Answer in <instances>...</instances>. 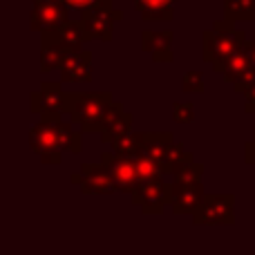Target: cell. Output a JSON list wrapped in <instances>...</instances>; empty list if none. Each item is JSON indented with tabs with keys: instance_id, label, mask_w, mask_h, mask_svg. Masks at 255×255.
Instances as JSON below:
<instances>
[{
	"instance_id": "6da1fadb",
	"label": "cell",
	"mask_w": 255,
	"mask_h": 255,
	"mask_svg": "<svg viewBox=\"0 0 255 255\" xmlns=\"http://www.w3.org/2000/svg\"><path fill=\"white\" fill-rule=\"evenodd\" d=\"M124 112V106L110 92H65V115L85 134H101V130Z\"/></svg>"
},
{
	"instance_id": "7a4b0ae2",
	"label": "cell",
	"mask_w": 255,
	"mask_h": 255,
	"mask_svg": "<svg viewBox=\"0 0 255 255\" xmlns=\"http://www.w3.org/2000/svg\"><path fill=\"white\" fill-rule=\"evenodd\" d=\"M247 43V34L238 29L233 20H215L211 29L202 34V61L213 65V72H220V67Z\"/></svg>"
},
{
	"instance_id": "3957f363",
	"label": "cell",
	"mask_w": 255,
	"mask_h": 255,
	"mask_svg": "<svg viewBox=\"0 0 255 255\" xmlns=\"http://www.w3.org/2000/svg\"><path fill=\"white\" fill-rule=\"evenodd\" d=\"M195 226H233L235 224V195L213 193L204 195L199 208L193 213Z\"/></svg>"
},
{
	"instance_id": "277c9868",
	"label": "cell",
	"mask_w": 255,
	"mask_h": 255,
	"mask_svg": "<svg viewBox=\"0 0 255 255\" xmlns=\"http://www.w3.org/2000/svg\"><path fill=\"white\" fill-rule=\"evenodd\" d=\"M63 81H43L36 92L29 97V110L38 115L43 121L58 124L65 115V92H63Z\"/></svg>"
},
{
	"instance_id": "5b68a950",
	"label": "cell",
	"mask_w": 255,
	"mask_h": 255,
	"mask_svg": "<svg viewBox=\"0 0 255 255\" xmlns=\"http://www.w3.org/2000/svg\"><path fill=\"white\" fill-rule=\"evenodd\" d=\"M130 197H132V204L139 206L145 215H161L163 208L168 204H172L175 193H172V184H166L163 175H159L154 179L139 184Z\"/></svg>"
},
{
	"instance_id": "8992f818",
	"label": "cell",
	"mask_w": 255,
	"mask_h": 255,
	"mask_svg": "<svg viewBox=\"0 0 255 255\" xmlns=\"http://www.w3.org/2000/svg\"><path fill=\"white\" fill-rule=\"evenodd\" d=\"M119 20H124V11L115 7H90L81 11V25H83L88 40L110 43L115 36V25Z\"/></svg>"
},
{
	"instance_id": "52a82bcc",
	"label": "cell",
	"mask_w": 255,
	"mask_h": 255,
	"mask_svg": "<svg viewBox=\"0 0 255 255\" xmlns=\"http://www.w3.org/2000/svg\"><path fill=\"white\" fill-rule=\"evenodd\" d=\"M29 148L38 159L47 166H61L63 161V150L58 145V134H56V124L40 119L38 124L29 130Z\"/></svg>"
},
{
	"instance_id": "ba28073f",
	"label": "cell",
	"mask_w": 255,
	"mask_h": 255,
	"mask_svg": "<svg viewBox=\"0 0 255 255\" xmlns=\"http://www.w3.org/2000/svg\"><path fill=\"white\" fill-rule=\"evenodd\" d=\"M101 163L110 170L119 193H128V195L134 193V188L139 186V175H136L134 159L119 157L115 150H110V152L106 150V152H101Z\"/></svg>"
},
{
	"instance_id": "9c48e42d",
	"label": "cell",
	"mask_w": 255,
	"mask_h": 255,
	"mask_svg": "<svg viewBox=\"0 0 255 255\" xmlns=\"http://www.w3.org/2000/svg\"><path fill=\"white\" fill-rule=\"evenodd\" d=\"M70 7L65 2H49V0H36L34 9H31V18H29V27L31 31H52L63 27L70 16H67Z\"/></svg>"
},
{
	"instance_id": "30bf717a",
	"label": "cell",
	"mask_w": 255,
	"mask_h": 255,
	"mask_svg": "<svg viewBox=\"0 0 255 255\" xmlns=\"http://www.w3.org/2000/svg\"><path fill=\"white\" fill-rule=\"evenodd\" d=\"M81 193L83 195H112L119 193L115 186V179H112L110 170L99 163H81Z\"/></svg>"
},
{
	"instance_id": "8fae6325",
	"label": "cell",
	"mask_w": 255,
	"mask_h": 255,
	"mask_svg": "<svg viewBox=\"0 0 255 255\" xmlns=\"http://www.w3.org/2000/svg\"><path fill=\"white\" fill-rule=\"evenodd\" d=\"M40 72L49 74L54 70H61V65L65 63V58L70 56V47L61 40L56 29L43 31L40 34Z\"/></svg>"
},
{
	"instance_id": "7c38bea8",
	"label": "cell",
	"mask_w": 255,
	"mask_h": 255,
	"mask_svg": "<svg viewBox=\"0 0 255 255\" xmlns=\"http://www.w3.org/2000/svg\"><path fill=\"white\" fill-rule=\"evenodd\" d=\"M92 65H94V56L90 49H81L74 52L65 58V63L61 65V81L63 83H90L94 79L92 76Z\"/></svg>"
},
{
	"instance_id": "4fadbf2b",
	"label": "cell",
	"mask_w": 255,
	"mask_h": 255,
	"mask_svg": "<svg viewBox=\"0 0 255 255\" xmlns=\"http://www.w3.org/2000/svg\"><path fill=\"white\" fill-rule=\"evenodd\" d=\"M172 40H175V31L172 29H163V31L143 29L141 31V49L148 52L154 63H172L175 61Z\"/></svg>"
},
{
	"instance_id": "5bb4252c",
	"label": "cell",
	"mask_w": 255,
	"mask_h": 255,
	"mask_svg": "<svg viewBox=\"0 0 255 255\" xmlns=\"http://www.w3.org/2000/svg\"><path fill=\"white\" fill-rule=\"evenodd\" d=\"M204 195L206 193H204L202 181H195V184H188V186H184V188H179L170 204L172 213H175V215H193L199 208V204H202Z\"/></svg>"
},
{
	"instance_id": "9a60e30c",
	"label": "cell",
	"mask_w": 255,
	"mask_h": 255,
	"mask_svg": "<svg viewBox=\"0 0 255 255\" xmlns=\"http://www.w3.org/2000/svg\"><path fill=\"white\" fill-rule=\"evenodd\" d=\"M132 2L143 20L170 22L175 18V4L179 0H132Z\"/></svg>"
},
{
	"instance_id": "2e32d148",
	"label": "cell",
	"mask_w": 255,
	"mask_h": 255,
	"mask_svg": "<svg viewBox=\"0 0 255 255\" xmlns=\"http://www.w3.org/2000/svg\"><path fill=\"white\" fill-rule=\"evenodd\" d=\"M56 134H58V145L63 152L70 154H81L83 152V130H74L72 121H58L56 124Z\"/></svg>"
},
{
	"instance_id": "e0dca14e",
	"label": "cell",
	"mask_w": 255,
	"mask_h": 255,
	"mask_svg": "<svg viewBox=\"0 0 255 255\" xmlns=\"http://www.w3.org/2000/svg\"><path fill=\"white\" fill-rule=\"evenodd\" d=\"M251 65H253L251 56H249V49H247V45H244V47H240L238 52H235L233 56H231L229 61L220 67V72H217V74L224 76L226 83H235V81H238Z\"/></svg>"
},
{
	"instance_id": "ac0fdd59",
	"label": "cell",
	"mask_w": 255,
	"mask_h": 255,
	"mask_svg": "<svg viewBox=\"0 0 255 255\" xmlns=\"http://www.w3.org/2000/svg\"><path fill=\"white\" fill-rule=\"evenodd\" d=\"M204 177V166L199 161H195V157L186 159L184 163H179L175 172H172V193H177L179 188L188 184H195V181H202Z\"/></svg>"
},
{
	"instance_id": "d6986e66",
	"label": "cell",
	"mask_w": 255,
	"mask_h": 255,
	"mask_svg": "<svg viewBox=\"0 0 255 255\" xmlns=\"http://www.w3.org/2000/svg\"><path fill=\"white\" fill-rule=\"evenodd\" d=\"M132 126H134V115L124 110L121 115H117L115 119L101 130V143L112 145L117 139H121V136H126L128 132H132Z\"/></svg>"
},
{
	"instance_id": "ffe728a7",
	"label": "cell",
	"mask_w": 255,
	"mask_h": 255,
	"mask_svg": "<svg viewBox=\"0 0 255 255\" xmlns=\"http://www.w3.org/2000/svg\"><path fill=\"white\" fill-rule=\"evenodd\" d=\"M175 141L172 132H145V139H143V152L141 154H148L152 157L154 161H161V157L166 154L168 145Z\"/></svg>"
},
{
	"instance_id": "44dd1931",
	"label": "cell",
	"mask_w": 255,
	"mask_h": 255,
	"mask_svg": "<svg viewBox=\"0 0 255 255\" xmlns=\"http://www.w3.org/2000/svg\"><path fill=\"white\" fill-rule=\"evenodd\" d=\"M143 139H145V132H128L126 136L117 139L110 148L115 150L119 157L136 159L141 152H143Z\"/></svg>"
},
{
	"instance_id": "7402d4cb",
	"label": "cell",
	"mask_w": 255,
	"mask_h": 255,
	"mask_svg": "<svg viewBox=\"0 0 255 255\" xmlns=\"http://www.w3.org/2000/svg\"><path fill=\"white\" fill-rule=\"evenodd\" d=\"M190 157H195V154L188 152L181 141H172V143L168 145L166 154L161 157V161H159V168H161L163 175H172V172L179 168V163H184L186 159H190Z\"/></svg>"
},
{
	"instance_id": "603a6c76",
	"label": "cell",
	"mask_w": 255,
	"mask_h": 255,
	"mask_svg": "<svg viewBox=\"0 0 255 255\" xmlns=\"http://www.w3.org/2000/svg\"><path fill=\"white\" fill-rule=\"evenodd\" d=\"M58 36H61V40L70 47V52H81L83 49V43L88 40V36H85V29L83 25H81V20H67L63 27H58Z\"/></svg>"
},
{
	"instance_id": "cb8c5ba5",
	"label": "cell",
	"mask_w": 255,
	"mask_h": 255,
	"mask_svg": "<svg viewBox=\"0 0 255 255\" xmlns=\"http://www.w3.org/2000/svg\"><path fill=\"white\" fill-rule=\"evenodd\" d=\"M224 18L233 22L253 20L255 18V0H224Z\"/></svg>"
},
{
	"instance_id": "d4e9b609",
	"label": "cell",
	"mask_w": 255,
	"mask_h": 255,
	"mask_svg": "<svg viewBox=\"0 0 255 255\" xmlns=\"http://www.w3.org/2000/svg\"><path fill=\"white\" fill-rule=\"evenodd\" d=\"M136 163V175H139V184H143V181H150L154 179V177L163 175L161 168H159V163L154 161L152 157H148V154H139V157L134 159Z\"/></svg>"
},
{
	"instance_id": "484cf974",
	"label": "cell",
	"mask_w": 255,
	"mask_h": 255,
	"mask_svg": "<svg viewBox=\"0 0 255 255\" xmlns=\"http://www.w3.org/2000/svg\"><path fill=\"white\" fill-rule=\"evenodd\" d=\"M181 90L188 94H202L204 90H206V85H204V74L197 70H188L181 76Z\"/></svg>"
},
{
	"instance_id": "4316f807",
	"label": "cell",
	"mask_w": 255,
	"mask_h": 255,
	"mask_svg": "<svg viewBox=\"0 0 255 255\" xmlns=\"http://www.w3.org/2000/svg\"><path fill=\"white\" fill-rule=\"evenodd\" d=\"M172 121H175V124H193L195 103L193 101H175L172 103Z\"/></svg>"
},
{
	"instance_id": "83f0119b",
	"label": "cell",
	"mask_w": 255,
	"mask_h": 255,
	"mask_svg": "<svg viewBox=\"0 0 255 255\" xmlns=\"http://www.w3.org/2000/svg\"><path fill=\"white\" fill-rule=\"evenodd\" d=\"M65 4L76 11H85L90 7H112V0H65Z\"/></svg>"
},
{
	"instance_id": "f1b7e54d",
	"label": "cell",
	"mask_w": 255,
	"mask_h": 255,
	"mask_svg": "<svg viewBox=\"0 0 255 255\" xmlns=\"http://www.w3.org/2000/svg\"><path fill=\"white\" fill-rule=\"evenodd\" d=\"M251 85H255V65H251L242 76H240L238 81H235V83H233V90H235L238 94H244L249 88H251Z\"/></svg>"
},
{
	"instance_id": "f546056e",
	"label": "cell",
	"mask_w": 255,
	"mask_h": 255,
	"mask_svg": "<svg viewBox=\"0 0 255 255\" xmlns=\"http://www.w3.org/2000/svg\"><path fill=\"white\" fill-rule=\"evenodd\" d=\"M244 112L247 115H255V85L244 92Z\"/></svg>"
},
{
	"instance_id": "4dcf8cb0",
	"label": "cell",
	"mask_w": 255,
	"mask_h": 255,
	"mask_svg": "<svg viewBox=\"0 0 255 255\" xmlns=\"http://www.w3.org/2000/svg\"><path fill=\"white\" fill-rule=\"evenodd\" d=\"M244 163H249V166H255V139L244 143Z\"/></svg>"
},
{
	"instance_id": "1f68e13d",
	"label": "cell",
	"mask_w": 255,
	"mask_h": 255,
	"mask_svg": "<svg viewBox=\"0 0 255 255\" xmlns=\"http://www.w3.org/2000/svg\"><path fill=\"white\" fill-rule=\"evenodd\" d=\"M247 49H249V56H251V63L255 65V34H253V40L247 43Z\"/></svg>"
},
{
	"instance_id": "d6a6232c",
	"label": "cell",
	"mask_w": 255,
	"mask_h": 255,
	"mask_svg": "<svg viewBox=\"0 0 255 255\" xmlns=\"http://www.w3.org/2000/svg\"><path fill=\"white\" fill-rule=\"evenodd\" d=\"M81 177H83V175H81V170H79V172H74V175H72V177H70V184L79 186V184H81Z\"/></svg>"
},
{
	"instance_id": "836d02e7",
	"label": "cell",
	"mask_w": 255,
	"mask_h": 255,
	"mask_svg": "<svg viewBox=\"0 0 255 255\" xmlns=\"http://www.w3.org/2000/svg\"><path fill=\"white\" fill-rule=\"evenodd\" d=\"M31 2H36V0H31ZM49 2H65V0H49Z\"/></svg>"
},
{
	"instance_id": "e575fe53",
	"label": "cell",
	"mask_w": 255,
	"mask_h": 255,
	"mask_svg": "<svg viewBox=\"0 0 255 255\" xmlns=\"http://www.w3.org/2000/svg\"><path fill=\"white\" fill-rule=\"evenodd\" d=\"M253 139H255V126H253Z\"/></svg>"
}]
</instances>
